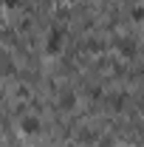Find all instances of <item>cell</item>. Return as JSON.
I'll return each instance as SVG.
<instances>
[{"label": "cell", "mask_w": 144, "mask_h": 147, "mask_svg": "<svg viewBox=\"0 0 144 147\" xmlns=\"http://www.w3.org/2000/svg\"><path fill=\"white\" fill-rule=\"evenodd\" d=\"M62 28H51V34H48V40H45V48H48V54H57V51H59V45H62Z\"/></svg>", "instance_id": "6da1fadb"}, {"label": "cell", "mask_w": 144, "mask_h": 147, "mask_svg": "<svg viewBox=\"0 0 144 147\" xmlns=\"http://www.w3.org/2000/svg\"><path fill=\"white\" fill-rule=\"evenodd\" d=\"M20 130L28 133V136L40 133V119H37V116H23V119H20Z\"/></svg>", "instance_id": "7a4b0ae2"}, {"label": "cell", "mask_w": 144, "mask_h": 147, "mask_svg": "<svg viewBox=\"0 0 144 147\" xmlns=\"http://www.w3.org/2000/svg\"><path fill=\"white\" fill-rule=\"evenodd\" d=\"M133 51H136V42H122V54L124 57H133Z\"/></svg>", "instance_id": "3957f363"}, {"label": "cell", "mask_w": 144, "mask_h": 147, "mask_svg": "<svg viewBox=\"0 0 144 147\" xmlns=\"http://www.w3.org/2000/svg\"><path fill=\"white\" fill-rule=\"evenodd\" d=\"M59 105H65V108H73V93H62Z\"/></svg>", "instance_id": "277c9868"}, {"label": "cell", "mask_w": 144, "mask_h": 147, "mask_svg": "<svg viewBox=\"0 0 144 147\" xmlns=\"http://www.w3.org/2000/svg\"><path fill=\"white\" fill-rule=\"evenodd\" d=\"M133 20H144V9L139 6V9H133Z\"/></svg>", "instance_id": "5b68a950"}, {"label": "cell", "mask_w": 144, "mask_h": 147, "mask_svg": "<svg viewBox=\"0 0 144 147\" xmlns=\"http://www.w3.org/2000/svg\"><path fill=\"white\" fill-rule=\"evenodd\" d=\"M3 3H6L9 9H11V6H17V0H3Z\"/></svg>", "instance_id": "8992f818"}, {"label": "cell", "mask_w": 144, "mask_h": 147, "mask_svg": "<svg viewBox=\"0 0 144 147\" xmlns=\"http://www.w3.org/2000/svg\"><path fill=\"white\" fill-rule=\"evenodd\" d=\"M141 79H144V71H141Z\"/></svg>", "instance_id": "52a82bcc"}]
</instances>
